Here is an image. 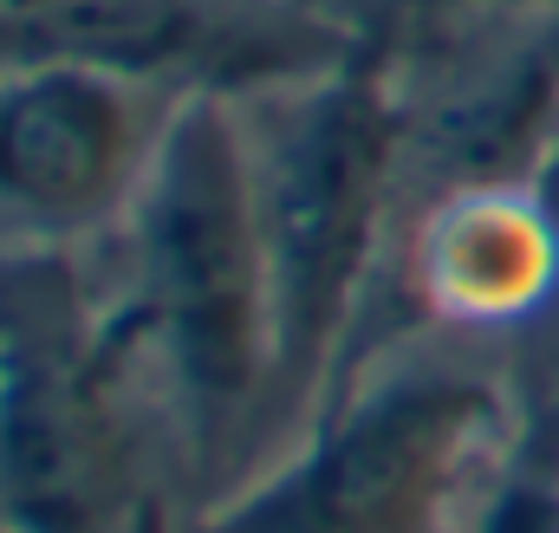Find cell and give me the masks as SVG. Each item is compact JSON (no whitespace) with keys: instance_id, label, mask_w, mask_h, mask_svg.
Instances as JSON below:
<instances>
[{"instance_id":"6da1fadb","label":"cell","mask_w":559,"mask_h":533,"mask_svg":"<svg viewBox=\"0 0 559 533\" xmlns=\"http://www.w3.org/2000/svg\"><path fill=\"white\" fill-rule=\"evenodd\" d=\"M235 111L274 280V378L241 469L254 482L332 410L384 299L411 150L397 20L358 26L345 52L293 79L235 92Z\"/></svg>"},{"instance_id":"7a4b0ae2","label":"cell","mask_w":559,"mask_h":533,"mask_svg":"<svg viewBox=\"0 0 559 533\" xmlns=\"http://www.w3.org/2000/svg\"><path fill=\"white\" fill-rule=\"evenodd\" d=\"M98 286L163 403L176 514L235 495L274 378V280L235 92H195L111 241Z\"/></svg>"},{"instance_id":"3957f363","label":"cell","mask_w":559,"mask_h":533,"mask_svg":"<svg viewBox=\"0 0 559 533\" xmlns=\"http://www.w3.org/2000/svg\"><path fill=\"white\" fill-rule=\"evenodd\" d=\"M527 410L534 384L508 345L391 332L293 455L169 533H468Z\"/></svg>"},{"instance_id":"277c9868","label":"cell","mask_w":559,"mask_h":533,"mask_svg":"<svg viewBox=\"0 0 559 533\" xmlns=\"http://www.w3.org/2000/svg\"><path fill=\"white\" fill-rule=\"evenodd\" d=\"M169 521V423L92 254H0V533Z\"/></svg>"},{"instance_id":"5b68a950","label":"cell","mask_w":559,"mask_h":533,"mask_svg":"<svg viewBox=\"0 0 559 533\" xmlns=\"http://www.w3.org/2000/svg\"><path fill=\"white\" fill-rule=\"evenodd\" d=\"M189 98L118 66H0V254L111 241Z\"/></svg>"},{"instance_id":"8992f818","label":"cell","mask_w":559,"mask_h":533,"mask_svg":"<svg viewBox=\"0 0 559 533\" xmlns=\"http://www.w3.org/2000/svg\"><path fill=\"white\" fill-rule=\"evenodd\" d=\"M384 299L397 306V319L378 339L365 332L371 345L423 325L527 358V345H540L559 319V215L540 176H468L411 196Z\"/></svg>"},{"instance_id":"52a82bcc","label":"cell","mask_w":559,"mask_h":533,"mask_svg":"<svg viewBox=\"0 0 559 533\" xmlns=\"http://www.w3.org/2000/svg\"><path fill=\"white\" fill-rule=\"evenodd\" d=\"M468 533H559V384H534V410Z\"/></svg>"},{"instance_id":"ba28073f","label":"cell","mask_w":559,"mask_h":533,"mask_svg":"<svg viewBox=\"0 0 559 533\" xmlns=\"http://www.w3.org/2000/svg\"><path fill=\"white\" fill-rule=\"evenodd\" d=\"M481 20H527V26H559V0H449Z\"/></svg>"},{"instance_id":"9c48e42d","label":"cell","mask_w":559,"mask_h":533,"mask_svg":"<svg viewBox=\"0 0 559 533\" xmlns=\"http://www.w3.org/2000/svg\"><path fill=\"white\" fill-rule=\"evenodd\" d=\"M163 533H169V528H163Z\"/></svg>"}]
</instances>
